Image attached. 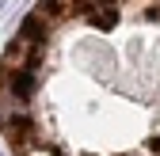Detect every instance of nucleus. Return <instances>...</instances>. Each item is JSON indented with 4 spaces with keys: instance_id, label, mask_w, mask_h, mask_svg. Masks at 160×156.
I'll list each match as a JSON object with an SVG mask.
<instances>
[{
    "instance_id": "f03ea898",
    "label": "nucleus",
    "mask_w": 160,
    "mask_h": 156,
    "mask_svg": "<svg viewBox=\"0 0 160 156\" xmlns=\"http://www.w3.org/2000/svg\"><path fill=\"white\" fill-rule=\"evenodd\" d=\"M0 4H4V0H0Z\"/></svg>"
},
{
    "instance_id": "f257e3e1",
    "label": "nucleus",
    "mask_w": 160,
    "mask_h": 156,
    "mask_svg": "<svg viewBox=\"0 0 160 156\" xmlns=\"http://www.w3.org/2000/svg\"><path fill=\"white\" fill-rule=\"evenodd\" d=\"M31 137L15 156H160V0H38Z\"/></svg>"
}]
</instances>
